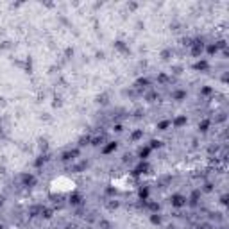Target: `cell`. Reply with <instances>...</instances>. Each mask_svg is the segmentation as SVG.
<instances>
[{
	"mask_svg": "<svg viewBox=\"0 0 229 229\" xmlns=\"http://www.w3.org/2000/svg\"><path fill=\"white\" fill-rule=\"evenodd\" d=\"M170 202H172V206H175V208H183V206L188 202V199H186L184 195H179V193H175V195H172Z\"/></svg>",
	"mask_w": 229,
	"mask_h": 229,
	"instance_id": "obj_1",
	"label": "cell"
},
{
	"mask_svg": "<svg viewBox=\"0 0 229 229\" xmlns=\"http://www.w3.org/2000/svg\"><path fill=\"white\" fill-rule=\"evenodd\" d=\"M108 143H109V145L102 147V154H104V156H108V154L114 152V151H116V147H118V145H116V141H108Z\"/></svg>",
	"mask_w": 229,
	"mask_h": 229,
	"instance_id": "obj_2",
	"label": "cell"
},
{
	"mask_svg": "<svg viewBox=\"0 0 229 229\" xmlns=\"http://www.w3.org/2000/svg\"><path fill=\"white\" fill-rule=\"evenodd\" d=\"M208 66H210V65H208L206 61H199V63H197L193 68H195V70H201V72H204V70H208Z\"/></svg>",
	"mask_w": 229,
	"mask_h": 229,
	"instance_id": "obj_3",
	"label": "cell"
},
{
	"mask_svg": "<svg viewBox=\"0 0 229 229\" xmlns=\"http://www.w3.org/2000/svg\"><path fill=\"white\" fill-rule=\"evenodd\" d=\"M0 229H4V226H2V224H0Z\"/></svg>",
	"mask_w": 229,
	"mask_h": 229,
	"instance_id": "obj_6",
	"label": "cell"
},
{
	"mask_svg": "<svg viewBox=\"0 0 229 229\" xmlns=\"http://www.w3.org/2000/svg\"><path fill=\"white\" fill-rule=\"evenodd\" d=\"M4 201H5V199H4V195H0V206H4Z\"/></svg>",
	"mask_w": 229,
	"mask_h": 229,
	"instance_id": "obj_5",
	"label": "cell"
},
{
	"mask_svg": "<svg viewBox=\"0 0 229 229\" xmlns=\"http://www.w3.org/2000/svg\"><path fill=\"white\" fill-rule=\"evenodd\" d=\"M208 127H210V120H202V122L199 124V131H202V133H206Z\"/></svg>",
	"mask_w": 229,
	"mask_h": 229,
	"instance_id": "obj_4",
	"label": "cell"
}]
</instances>
